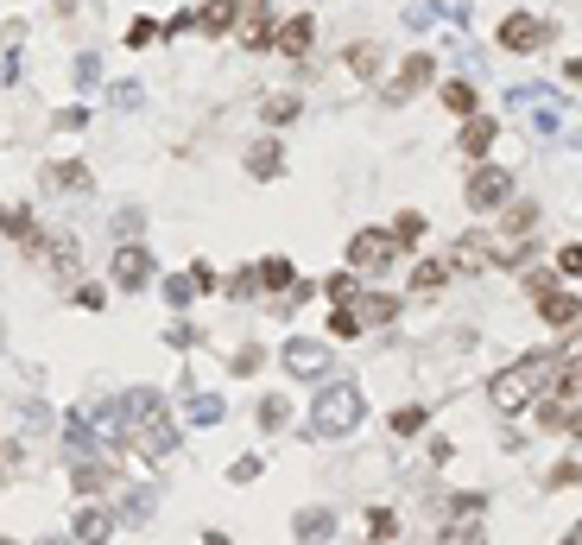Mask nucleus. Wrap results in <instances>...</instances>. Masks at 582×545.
Returning <instances> with one entry per match:
<instances>
[{
    "label": "nucleus",
    "mask_w": 582,
    "mask_h": 545,
    "mask_svg": "<svg viewBox=\"0 0 582 545\" xmlns=\"http://www.w3.org/2000/svg\"><path fill=\"white\" fill-rule=\"evenodd\" d=\"M342 260H349V273L361 286H380L386 273H399V248H393V235L380 229V222H361V229L349 235Z\"/></svg>",
    "instance_id": "nucleus-1"
},
{
    "label": "nucleus",
    "mask_w": 582,
    "mask_h": 545,
    "mask_svg": "<svg viewBox=\"0 0 582 545\" xmlns=\"http://www.w3.org/2000/svg\"><path fill=\"white\" fill-rule=\"evenodd\" d=\"M519 197V172L513 165H469V178H462V204L475 209V216H494V209H506Z\"/></svg>",
    "instance_id": "nucleus-2"
},
{
    "label": "nucleus",
    "mask_w": 582,
    "mask_h": 545,
    "mask_svg": "<svg viewBox=\"0 0 582 545\" xmlns=\"http://www.w3.org/2000/svg\"><path fill=\"white\" fill-rule=\"evenodd\" d=\"M557 39V20H545V13H506L501 26H494V45H501L506 57H538L545 45Z\"/></svg>",
    "instance_id": "nucleus-3"
},
{
    "label": "nucleus",
    "mask_w": 582,
    "mask_h": 545,
    "mask_svg": "<svg viewBox=\"0 0 582 545\" xmlns=\"http://www.w3.org/2000/svg\"><path fill=\"white\" fill-rule=\"evenodd\" d=\"M430 83H437V57L430 52H411V57H399V70L380 83V102L386 108H405L411 96H425Z\"/></svg>",
    "instance_id": "nucleus-4"
},
{
    "label": "nucleus",
    "mask_w": 582,
    "mask_h": 545,
    "mask_svg": "<svg viewBox=\"0 0 582 545\" xmlns=\"http://www.w3.org/2000/svg\"><path fill=\"white\" fill-rule=\"evenodd\" d=\"M273 39H278L273 0H241V26H234V45H241V52H273Z\"/></svg>",
    "instance_id": "nucleus-5"
},
{
    "label": "nucleus",
    "mask_w": 582,
    "mask_h": 545,
    "mask_svg": "<svg viewBox=\"0 0 582 545\" xmlns=\"http://www.w3.org/2000/svg\"><path fill=\"white\" fill-rule=\"evenodd\" d=\"M455 280L450 254H418L411 266H405V298H443Z\"/></svg>",
    "instance_id": "nucleus-6"
},
{
    "label": "nucleus",
    "mask_w": 582,
    "mask_h": 545,
    "mask_svg": "<svg viewBox=\"0 0 582 545\" xmlns=\"http://www.w3.org/2000/svg\"><path fill=\"white\" fill-rule=\"evenodd\" d=\"M538 324H545L551 337H570V330H582V292H576V286H557L551 298H538Z\"/></svg>",
    "instance_id": "nucleus-7"
},
{
    "label": "nucleus",
    "mask_w": 582,
    "mask_h": 545,
    "mask_svg": "<svg viewBox=\"0 0 582 545\" xmlns=\"http://www.w3.org/2000/svg\"><path fill=\"white\" fill-rule=\"evenodd\" d=\"M273 52L292 57V64H304V57L317 52V13H285V20H278Z\"/></svg>",
    "instance_id": "nucleus-8"
},
{
    "label": "nucleus",
    "mask_w": 582,
    "mask_h": 545,
    "mask_svg": "<svg viewBox=\"0 0 582 545\" xmlns=\"http://www.w3.org/2000/svg\"><path fill=\"white\" fill-rule=\"evenodd\" d=\"M108 280H114V292H146L152 286V254L140 248V241H133V248H114Z\"/></svg>",
    "instance_id": "nucleus-9"
},
{
    "label": "nucleus",
    "mask_w": 582,
    "mask_h": 545,
    "mask_svg": "<svg viewBox=\"0 0 582 545\" xmlns=\"http://www.w3.org/2000/svg\"><path fill=\"white\" fill-rule=\"evenodd\" d=\"M241 165H248L253 184H278L285 178V140H278V133H260L248 153H241Z\"/></svg>",
    "instance_id": "nucleus-10"
},
{
    "label": "nucleus",
    "mask_w": 582,
    "mask_h": 545,
    "mask_svg": "<svg viewBox=\"0 0 582 545\" xmlns=\"http://www.w3.org/2000/svg\"><path fill=\"white\" fill-rule=\"evenodd\" d=\"M450 266H455V280H475V273H487V266H494V241H487L481 229L455 235V241H450Z\"/></svg>",
    "instance_id": "nucleus-11"
},
{
    "label": "nucleus",
    "mask_w": 582,
    "mask_h": 545,
    "mask_svg": "<svg viewBox=\"0 0 582 545\" xmlns=\"http://www.w3.org/2000/svg\"><path fill=\"white\" fill-rule=\"evenodd\" d=\"M354 312H361V324L367 330H393L405 312V292H386V286H361V298H354Z\"/></svg>",
    "instance_id": "nucleus-12"
},
{
    "label": "nucleus",
    "mask_w": 582,
    "mask_h": 545,
    "mask_svg": "<svg viewBox=\"0 0 582 545\" xmlns=\"http://www.w3.org/2000/svg\"><path fill=\"white\" fill-rule=\"evenodd\" d=\"M494 140H501V121H494V115H475V121H462V128H455V153L469 159V165H487Z\"/></svg>",
    "instance_id": "nucleus-13"
},
{
    "label": "nucleus",
    "mask_w": 582,
    "mask_h": 545,
    "mask_svg": "<svg viewBox=\"0 0 582 545\" xmlns=\"http://www.w3.org/2000/svg\"><path fill=\"white\" fill-rule=\"evenodd\" d=\"M386 235H393V248L399 254H425V241H430V216L425 209H393V222H386Z\"/></svg>",
    "instance_id": "nucleus-14"
},
{
    "label": "nucleus",
    "mask_w": 582,
    "mask_h": 545,
    "mask_svg": "<svg viewBox=\"0 0 582 545\" xmlns=\"http://www.w3.org/2000/svg\"><path fill=\"white\" fill-rule=\"evenodd\" d=\"M278 362L292 368V374H304V381H323L329 374V342H285V349H278Z\"/></svg>",
    "instance_id": "nucleus-15"
},
{
    "label": "nucleus",
    "mask_w": 582,
    "mask_h": 545,
    "mask_svg": "<svg viewBox=\"0 0 582 545\" xmlns=\"http://www.w3.org/2000/svg\"><path fill=\"white\" fill-rule=\"evenodd\" d=\"M342 70H349V77H361V83H374L380 70H386L380 39H349V45H342Z\"/></svg>",
    "instance_id": "nucleus-16"
},
{
    "label": "nucleus",
    "mask_w": 582,
    "mask_h": 545,
    "mask_svg": "<svg viewBox=\"0 0 582 545\" xmlns=\"http://www.w3.org/2000/svg\"><path fill=\"white\" fill-rule=\"evenodd\" d=\"M538 216H545L538 197H513V204L501 209V235L506 241H538Z\"/></svg>",
    "instance_id": "nucleus-17"
},
{
    "label": "nucleus",
    "mask_w": 582,
    "mask_h": 545,
    "mask_svg": "<svg viewBox=\"0 0 582 545\" xmlns=\"http://www.w3.org/2000/svg\"><path fill=\"white\" fill-rule=\"evenodd\" d=\"M234 26H241V0H202L197 7L202 39H234Z\"/></svg>",
    "instance_id": "nucleus-18"
},
{
    "label": "nucleus",
    "mask_w": 582,
    "mask_h": 545,
    "mask_svg": "<svg viewBox=\"0 0 582 545\" xmlns=\"http://www.w3.org/2000/svg\"><path fill=\"white\" fill-rule=\"evenodd\" d=\"M437 102H443V115H455V121H475L481 115V89L469 77H450V83H437Z\"/></svg>",
    "instance_id": "nucleus-19"
},
{
    "label": "nucleus",
    "mask_w": 582,
    "mask_h": 545,
    "mask_svg": "<svg viewBox=\"0 0 582 545\" xmlns=\"http://www.w3.org/2000/svg\"><path fill=\"white\" fill-rule=\"evenodd\" d=\"M361 533H367V545H399V539H405V520H399V508H386V501H374V508L361 514Z\"/></svg>",
    "instance_id": "nucleus-20"
},
{
    "label": "nucleus",
    "mask_w": 582,
    "mask_h": 545,
    "mask_svg": "<svg viewBox=\"0 0 582 545\" xmlns=\"http://www.w3.org/2000/svg\"><path fill=\"white\" fill-rule=\"evenodd\" d=\"M292 539L298 545L336 539V508H298V514H292Z\"/></svg>",
    "instance_id": "nucleus-21"
},
{
    "label": "nucleus",
    "mask_w": 582,
    "mask_h": 545,
    "mask_svg": "<svg viewBox=\"0 0 582 545\" xmlns=\"http://www.w3.org/2000/svg\"><path fill=\"white\" fill-rule=\"evenodd\" d=\"M253 273H260V292H292L298 286V260L292 254H260Z\"/></svg>",
    "instance_id": "nucleus-22"
},
{
    "label": "nucleus",
    "mask_w": 582,
    "mask_h": 545,
    "mask_svg": "<svg viewBox=\"0 0 582 545\" xmlns=\"http://www.w3.org/2000/svg\"><path fill=\"white\" fill-rule=\"evenodd\" d=\"M329 413H336V425H329L336 438H342V432H354L349 418H361V393H354V388H336V393H323V406H317V425H323Z\"/></svg>",
    "instance_id": "nucleus-23"
},
{
    "label": "nucleus",
    "mask_w": 582,
    "mask_h": 545,
    "mask_svg": "<svg viewBox=\"0 0 582 545\" xmlns=\"http://www.w3.org/2000/svg\"><path fill=\"white\" fill-rule=\"evenodd\" d=\"M108 533H114V514L108 508H83L70 526V545H108Z\"/></svg>",
    "instance_id": "nucleus-24"
},
{
    "label": "nucleus",
    "mask_w": 582,
    "mask_h": 545,
    "mask_svg": "<svg viewBox=\"0 0 582 545\" xmlns=\"http://www.w3.org/2000/svg\"><path fill=\"white\" fill-rule=\"evenodd\" d=\"M386 432H393V438H418V432H430V406H425V400L393 406V413H386Z\"/></svg>",
    "instance_id": "nucleus-25"
},
{
    "label": "nucleus",
    "mask_w": 582,
    "mask_h": 545,
    "mask_svg": "<svg viewBox=\"0 0 582 545\" xmlns=\"http://www.w3.org/2000/svg\"><path fill=\"white\" fill-rule=\"evenodd\" d=\"M323 337L329 342H361V337H367V324H361V312H354V305H329Z\"/></svg>",
    "instance_id": "nucleus-26"
},
{
    "label": "nucleus",
    "mask_w": 582,
    "mask_h": 545,
    "mask_svg": "<svg viewBox=\"0 0 582 545\" xmlns=\"http://www.w3.org/2000/svg\"><path fill=\"white\" fill-rule=\"evenodd\" d=\"M298 115H304V102L292 96V89H285V96H266V102H260V121H266V133H285L292 121H298Z\"/></svg>",
    "instance_id": "nucleus-27"
},
{
    "label": "nucleus",
    "mask_w": 582,
    "mask_h": 545,
    "mask_svg": "<svg viewBox=\"0 0 582 545\" xmlns=\"http://www.w3.org/2000/svg\"><path fill=\"white\" fill-rule=\"evenodd\" d=\"M487 508H494V494L487 489H455L450 501H443V514L450 520H487Z\"/></svg>",
    "instance_id": "nucleus-28"
},
{
    "label": "nucleus",
    "mask_w": 582,
    "mask_h": 545,
    "mask_svg": "<svg viewBox=\"0 0 582 545\" xmlns=\"http://www.w3.org/2000/svg\"><path fill=\"white\" fill-rule=\"evenodd\" d=\"M45 184L51 190H89V165L83 159H57V165H45Z\"/></svg>",
    "instance_id": "nucleus-29"
},
{
    "label": "nucleus",
    "mask_w": 582,
    "mask_h": 545,
    "mask_svg": "<svg viewBox=\"0 0 582 545\" xmlns=\"http://www.w3.org/2000/svg\"><path fill=\"white\" fill-rule=\"evenodd\" d=\"M253 418H260V432H285V425H292V400H285V393H260Z\"/></svg>",
    "instance_id": "nucleus-30"
},
{
    "label": "nucleus",
    "mask_w": 582,
    "mask_h": 545,
    "mask_svg": "<svg viewBox=\"0 0 582 545\" xmlns=\"http://www.w3.org/2000/svg\"><path fill=\"white\" fill-rule=\"evenodd\" d=\"M437 545H487V526L481 520H443L437 526Z\"/></svg>",
    "instance_id": "nucleus-31"
},
{
    "label": "nucleus",
    "mask_w": 582,
    "mask_h": 545,
    "mask_svg": "<svg viewBox=\"0 0 582 545\" xmlns=\"http://www.w3.org/2000/svg\"><path fill=\"white\" fill-rule=\"evenodd\" d=\"M563 418H570L563 400H551V393H538V400H531V432H563Z\"/></svg>",
    "instance_id": "nucleus-32"
},
{
    "label": "nucleus",
    "mask_w": 582,
    "mask_h": 545,
    "mask_svg": "<svg viewBox=\"0 0 582 545\" xmlns=\"http://www.w3.org/2000/svg\"><path fill=\"white\" fill-rule=\"evenodd\" d=\"M557 286H563V280H557V266H526V273H519V292H526L531 305H538V298H551Z\"/></svg>",
    "instance_id": "nucleus-33"
},
{
    "label": "nucleus",
    "mask_w": 582,
    "mask_h": 545,
    "mask_svg": "<svg viewBox=\"0 0 582 545\" xmlns=\"http://www.w3.org/2000/svg\"><path fill=\"white\" fill-rule=\"evenodd\" d=\"M317 292H323V305H354V298H361V280H354L349 266H342V273H329Z\"/></svg>",
    "instance_id": "nucleus-34"
},
{
    "label": "nucleus",
    "mask_w": 582,
    "mask_h": 545,
    "mask_svg": "<svg viewBox=\"0 0 582 545\" xmlns=\"http://www.w3.org/2000/svg\"><path fill=\"white\" fill-rule=\"evenodd\" d=\"M563 489H582V457H563V464H551V476H545V494H563Z\"/></svg>",
    "instance_id": "nucleus-35"
},
{
    "label": "nucleus",
    "mask_w": 582,
    "mask_h": 545,
    "mask_svg": "<svg viewBox=\"0 0 582 545\" xmlns=\"http://www.w3.org/2000/svg\"><path fill=\"white\" fill-rule=\"evenodd\" d=\"M551 266H557V280H563V286H576V280H582V241H563Z\"/></svg>",
    "instance_id": "nucleus-36"
},
{
    "label": "nucleus",
    "mask_w": 582,
    "mask_h": 545,
    "mask_svg": "<svg viewBox=\"0 0 582 545\" xmlns=\"http://www.w3.org/2000/svg\"><path fill=\"white\" fill-rule=\"evenodd\" d=\"M253 292H260V273H253V266H234V273H228V298L241 305V298H253Z\"/></svg>",
    "instance_id": "nucleus-37"
},
{
    "label": "nucleus",
    "mask_w": 582,
    "mask_h": 545,
    "mask_svg": "<svg viewBox=\"0 0 582 545\" xmlns=\"http://www.w3.org/2000/svg\"><path fill=\"white\" fill-rule=\"evenodd\" d=\"M70 489H76V494H96V489H108V469H101V464H83V469L70 476Z\"/></svg>",
    "instance_id": "nucleus-38"
},
{
    "label": "nucleus",
    "mask_w": 582,
    "mask_h": 545,
    "mask_svg": "<svg viewBox=\"0 0 582 545\" xmlns=\"http://www.w3.org/2000/svg\"><path fill=\"white\" fill-rule=\"evenodd\" d=\"M152 39H158V26H152V20H133V26H127V52H146Z\"/></svg>",
    "instance_id": "nucleus-39"
},
{
    "label": "nucleus",
    "mask_w": 582,
    "mask_h": 545,
    "mask_svg": "<svg viewBox=\"0 0 582 545\" xmlns=\"http://www.w3.org/2000/svg\"><path fill=\"white\" fill-rule=\"evenodd\" d=\"M228 482H234V489H253V482H260V457H241V464L228 469Z\"/></svg>",
    "instance_id": "nucleus-40"
},
{
    "label": "nucleus",
    "mask_w": 582,
    "mask_h": 545,
    "mask_svg": "<svg viewBox=\"0 0 582 545\" xmlns=\"http://www.w3.org/2000/svg\"><path fill=\"white\" fill-rule=\"evenodd\" d=\"M260 368H266V349H260V342H248V349L234 356V374H260Z\"/></svg>",
    "instance_id": "nucleus-41"
},
{
    "label": "nucleus",
    "mask_w": 582,
    "mask_h": 545,
    "mask_svg": "<svg viewBox=\"0 0 582 545\" xmlns=\"http://www.w3.org/2000/svg\"><path fill=\"white\" fill-rule=\"evenodd\" d=\"M190 286H197V292H216L222 280H216V266H209V260H190Z\"/></svg>",
    "instance_id": "nucleus-42"
},
{
    "label": "nucleus",
    "mask_w": 582,
    "mask_h": 545,
    "mask_svg": "<svg viewBox=\"0 0 582 545\" xmlns=\"http://www.w3.org/2000/svg\"><path fill=\"white\" fill-rule=\"evenodd\" d=\"M20 464H25V450H20L13 438H0V476H13Z\"/></svg>",
    "instance_id": "nucleus-43"
},
{
    "label": "nucleus",
    "mask_w": 582,
    "mask_h": 545,
    "mask_svg": "<svg viewBox=\"0 0 582 545\" xmlns=\"http://www.w3.org/2000/svg\"><path fill=\"white\" fill-rule=\"evenodd\" d=\"M158 32H165V39H177V32H197V13H172Z\"/></svg>",
    "instance_id": "nucleus-44"
},
{
    "label": "nucleus",
    "mask_w": 582,
    "mask_h": 545,
    "mask_svg": "<svg viewBox=\"0 0 582 545\" xmlns=\"http://www.w3.org/2000/svg\"><path fill=\"white\" fill-rule=\"evenodd\" d=\"M76 305H89V312H101V305H108V292H101V286H76Z\"/></svg>",
    "instance_id": "nucleus-45"
},
{
    "label": "nucleus",
    "mask_w": 582,
    "mask_h": 545,
    "mask_svg": "<svg viewBox=\"0 0 582 545\" xmlns=\"http://www.w3.org/2000/svg\"><path fill=\"white\" fill-rule=\"evenodd\" d=\"M563 438H570V444H582V400L570 406V418H563Z\"/></svg>",
    "instance_id": "nucleus-46"
},
{
    "label": "nucleus",
    "mask_w": 582,
    "mask_h": 545,
    "mask_svg": "<svg viewBox=\"0 0 582 545\" xmlns=\"http://www.w3.org/2000/svg\"><path fill=\"white\" fill-rule=\"evenodd\" d=\"M190 292H197V286H190V280H165V298H172V305H184Z\"/></svg>",
    "instance_id": "nucleus-47"
},
{
    "label": "nucleus",
    "mask_w": 582,
    "mask_h": 545,
    "mask_svg": "<svg viewBox=\"0 0 582 545\" xmlns=\"http://www.w3.org/2000/svg\"><path fill=\"white\" fill-rule=\"evenodd\" d=\"M563 83H570V89H582V57H563Z\"/></svg>",
    "instance_id": "nucleus-48"
},
{
    "label": "nucleus",
    "mask_w": 582,
    "mask_h": 545,
    "mask_svg": "<svg viewBox=\"0 0 582 545\" xmlns=\"http://www.w3.org/2000/svg\"><path fill=\"white\" fill-rule=\"evenodd\" d=\"M557 545H582V520H576V526H570V533H563Z\"/></svg>",
    "instance_id": "nucleus-49"
},
{
    "label": "nucleus",
    "mask_w": 582,
    "mask_h": 545,
    "mask_svg": "<svg viewBox=\"0 0 582 545\" xmlns=\"http://www.w3.org/2000/svg\"><path fill=\"white\" fill-rule=\"evenodd\" d=\"M202 545H234V539H228V533H202Z\"/></svg>",
    "instance_id": "nucleus-50"
},
{
    "label": "nucleus",
    "mask_w": 582,
    "mask_h": 545,
    "mask_svg": "<svg viewBox=\"0 0 582 545\" xmlns=\"http://www.w3.org/2000/svg\"><path fill=\"white\" fill-rule=\"evenodd\" d=\"M0 545H20V539H0Z\"/></svg>",
    "instance_id": "nucleus-51"
}]
</instances>
